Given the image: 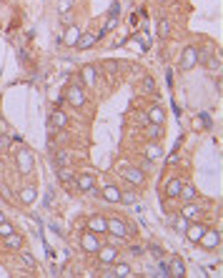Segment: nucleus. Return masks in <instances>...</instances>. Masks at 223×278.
Returning <instances> with one entry per match:
<instances>
[{
    "instance_id": "1",
    "label": "nucleus",
    "mask_w": 223,
    "mask_h": 278,
    "mask_svg": "<svg viewBox=\"0 0 223 278\" xmlns=\"http://www.w3.org/2000/svg\"><path fill=\"white\" fill-rule=\"evenodd\" d=\"M15 168L20 176H30L35 170V156L30 148H20V151L15 153Z\"/></svg>"
},
{
    "instance_id": "2",
    "label": "nucleus",
    "mask_w": 223,
    "mask_h": 278,
    "mask_svg": "<svg viewBox=\"0 0 223 278\" xmlns=\"http://www.w3.org/2000/svg\"><path fill=\"white\" fill-rule=\"evenodd\" d=\"M118 173H121V178H123L125 183L136 185V188L146 183V170H143V168H138V165H133V163L121 165V168H118Z\"/></svg>"
},
{
    "instance_id": "3",
    "label": "nucleus",
    "mask_w": 223,
    "mask_h": 278,
    "mask_svg": "<svg viewBox=\"0 0 223 278\" xmlns=\"http://www.w3.org/2000/svg\"><path fill=\"white\" fill-rule=\"evenodd\" d=\"M108 236H113V238H128L130 233H133V228H130V223L125 221V218H121V216H110L108 218Z\"/></svg>"
},
{
    "instance_id": "4",
    "label": "nucleus",
    "mask_w": 223,
    "mask_h": 278,
    "mask_svg": "<svg viewBox=\"0 0 223 278\" xmlns=\"http://www.w3.org/2000/svg\"><path fill=\"white\" fill-rule=\"evenodd\" d=\"M73 185L80 190V193H85V196H96V190H98V181H96L93 173H75Z\"/></svg>"
},
{
    "instance_id": "5",
    "label": "nucleus",
    "mask_w": 223,
    "mask_h": 278,
    "mask_svg": "<svg viewBox=\"0 0 223 278\" xmlns=\"http://www.w3.org/2000/svg\"><path fill=\"white\" fill-rule=\"evenodd\" d=\"M96 193H98L105 203H116V206H118L123 190H121L118 183H98V190H96Z\"/></svg>"
},
{
    "instance_id": "6",
    "label": "nucleus",
    "mask_w": 223,
    "mask_h": 278,
    "mask_svg": "<svg viewBox=\"0 0 223 278\" xmlns=\"http://www.w3.org/2000/svg\"><path fill=\"white\" fill-rule=\"evenodd\" d=\"M65 103H71L73 108H85V103H88V98H85V91L80 88L78 83H73V85H68L65 88Z\"/></svg>"
},
{
    "instance_id": "7",
    "label": "nucleus",
    "mask_w": 223,
    "mask_h": 278,
    "mask_svg": "<svg viewBox=\"0 0 223 278\" xmlns=\"http://www.w3.org/2000/svg\"><path fill=\"white\" fill-rule=\"evenodd\" d=\"M96 255V258H98V263L100 266H110V263H113V261H118V248L113 246V243H100V248L93 253Z\"/></svg>"
},
{
    "instance_id": "8",
    "label": "nucleus",
    "mask_w": 223,
    "mask_h": 278,
    "mask_svg": "<svg viewBox=\"0 0 223 278\" xmlns=\"http://www.w3.org/2000/svg\"><path fill=\"white\" fill-rule=\"evenodd\" d=\"M196 246H200V248H203V251H218V246H221V233L216 231V228H206L203 231V236H200L198 238V243Z\"/></svg>"
},
{
    "instance_id": "9",
    "label": "nucleus",
    "mask_w": 223,
    "mask_h": 278,
    "mask_svg": "<svg viewBox=\"0 0 223 278\" xmlns=\"http://www.w3.org/2000/svg\"><path fill=\"white\" fill-rule=\"evenodd\" d=\"M85 231L98 233V236H105V231H108V218L100 216V213H93V216H88V221H85Z\"/></svg>"
},
{
    "instance_id": "10",
    "label": "nucleus",
    "mask_w": 223,
    "mask_h": 278,
    "mask_svg": "<svg viewBox=\"0 0 223 278\" xmlns=\"http://www.w3.org/2000/svg\"><path fill=\"white\" fill-rule=\"evenodd\" d=\"M35 201H38V188L33 183H25V185L18 188V203L20 206H33Z\"/></svg>"
},
{
    "instance_id": "11",
    "label": "nucleus",
    "mask_w": 223,
    "mask_h": 278,
    "mask_svg": "<svg viewBox=\"0 0 223 278\" xmlns=\"http://www.w3.org/2000/svg\"><path fill=\"white\" fill-rule=\"evenodd\" d=\"M198 66V48L196 46H186L181 53V70H193Z\"/></svg>"
},
{
    "instance_id": "12",
    "label": "nucleus",
    "mask_w": 223,
    "mask_h": 278,
    "mask_svg": "<svg viewBox=\"0 0 223 278\" xmlns=\"http://www.w3.org/2000/svg\"><path fill=\"white\" fill-rule=\"evenodd\" d=\"M80 248L85 253H96L100 248V238H98V233H91V231H85L83 236H80Z\"/></svg>"
},
{
    "instance_id": "13",
    "label": "nucleus",
    "mask_w": 223,
    "mask_h": 278,
    "mask_svg": "<svg viewBox=\"0 0 223 278\" xmlns=\"http://www.w3.org/2000/svg\"><path fill=\"white\" fill-rule=\"evenodd\" d=\"M206 228H208V226H206L203 221H198V218H196V221H191V223H188V228H186L183 236H186L191 243H198V238L203 236V231H206Z\"/></svg>"
},
{
    "instance_id": "14",
    "label": "nucleus",
    "mask_w": 223,
    "mask_h": 278,
    "mask_svg": "<svg viewBox=\"0 0 223 278\" xmlns=\"http://www.w3.org/2000/svg\"><path fill=\"white\" fill-rule=\"evenodd\" d=\"M146 118L148 123H158V125H166V111L161 108L158 103H150L148 111H146Z\"/></svg>"
},
{
    "instance_id": "15",
    "label": "nucleus",
    "mask_w": 223,
    "mask_h": 278,
    "mask_svg": "<svg viewBox=\"0 0 223 278\" xmlns=\"http://www.w3.org/2000/svg\"><path fill=\"white\" fill-rule=\"evenodd\" d=\"M181 185H183V178H178V176H171L163 185V196L166 198H178V193H181Z\"/></svg>"
},
{
    "instance_id": "16",
    "label": "nucleus",
    "mask_w": 223,
    "mask_h": 278,
    "mask_svg": "<svg viewBox=\"0 0 223 278\" xmlns=\"http://www.w3.org/2000/svg\"><path fill=\"white\" fill-rule=\"evenodd\" d=\"M200 213H203V206H200V203H196V201H183L181 216H186L188 221H196V218H200Z\"/></svg>"
},
{
    "instance_id": "17",
    "label": "nucleus",
    "mask_w": 223,
    "mask_h": 278,
    "mask_svg": "<svg viewBox=\"0 0 223 278\" xmlns=\"http://www.w3.org/2000/svg\"><path fill=\"white\" fill-rule=\"evenodd\" d=\"M3 248L5 251H20V248H25V238L20 236V233H10V236H5L3 238Z\"/></svg>"
},
{
    "instance_id": "18",
    "label": "nucleus",
    "mask_w": 223,
    "mask_h": 278,
    "mask_svg": "<svg viewBox=\"0 0 223 278\" xmlns=\"http://www.w3.org/2000/svg\"><path fill=\"white\" fill-rule=\"evenodd\" d=\"M166 271H168L171 276H175V278H183V276H186V261L181 258V255H173L171 263L166 266Z\"/></svg>"
},
{
    "instance_id": "19",
    "label": "nucleus",
    "mask_w": 223,
    "mask_h": 278,
    "mask_svg": "<svg viewBox=\"0 0 223 278\" xmlns=\"http://www.w3.org/2000/svg\"><path fill=\"white\" fill-rule=\"evenodd\" d=\"M80 80L88 85V88L98 85V73H96V66H83V68H80Z\"/></svg>"
},
{
    "instance_id": "20",
    "label": "nucleus",
    "mask_w": 223,
    "mask_h": 278,
    "mask_svg": "<svg viewBox=\"0 0 223 278\" xmlns=\"http://www.w3.org/2000/svg\"><path fill=\"white\" fill-rule=\"evenodd\" d=\"M178 198H181V201H198V188H196L193 183L183 181V185H181V193H178Z\"/></svg>"
},
{
    "instance_id": "21",
    "label": "nucleus",
    "mask_w": 223,
    "mask_h": 278,
    "mask_svg": "<svg viewBox=\"0 0 223 278\" xmlns=\"http://www.w3.org/2000/svg\"><path fill=\"white\" fill-rule=\"evenodd\" d=\"M93 46H96V35H93V33H80V38L75 40L73 48H78V50H91Z\"/></svg>"
},
{
    "instance_id": "22",
    "label": "nucleus",
    "mask_w": 223,
    "mask_h": 278,
    "mask_svg": "<svg viewBox=\"0 0 223 278\" xmlns=\"http://www.w3.org/2000/svg\"><path fill=\"white\" fill-rule=\"evenodd\" d=\"M143 153H146V158H148V161H158V158L163 156V148H161L158 143H153V140H150V143H146Z\"/></svg>"
},
{
    "instance_id": "23",
    "label": "nucleus",
    "mask_w": 223,
    "mask_h": 278,
    "mask_svg": "<svg viewBox=\"0 0 223 278\" xmlns=\"http://www.w3.org/2000/svg\"><path fill=\"white\" fill-rule=\"evenodd\" d=\"M58 181L63 183V185H73V181H75V173L68 168V165H58Z\"/></svg>"
},
{
    "instance_id": "24",
    "label": "nucleus",
    "mask_w": 223,
    "mask_h": 278,
    "mask_svg": "<svg viewBox=\"0 0 223 278\" xmlns=\"http://www.w3.org/2000/svg\"><path fill=\"white\" fill-rule=\"evenodd\" d=\"M78 38H80V30L75 28V23H73V25H65V35H63V40H65V46H71V48H73Z\"/></svg>"
},
{
    "instance_id": "25",
    "label": "nucleus",
    "mask_w": 223,
    "mask_h": 278,
    "mask_svg": "<svg viewBox=\"0 0 223 278\" xmlns=\"http://www.w3.org/2000/svg\"><path fill=\"white\" fill-rule=\"evenodd\" d=\"M161 136H163V125H158V123H146V138L158 140Z\"/></svg>"
},
{
    "instance_id": "26",
    "label": "nucleus",
    "mask_w": 223,
    "mask_h": 278,
    "mask_svg": "<svg viewBox=\"0 0 223 278\" xmlns=\"http://www.w3.org/2000/svg\"><path fill=\"white\" fill-rule=\"evenodd\" d=\"M50 125L53 128H65L68 125V116H65L63 111H53L50 113Z\"/></svg>"
},
{
    "instance_id": "27",
    "label": "nucleus",
    "mask_w": 223,
    "mask_h": 278,
    "mask_svg": "<svg viewBox=\"0 0 223 278\" xmlns=\"http://www.w3.org/2000/svg\"><path fill=\"white\" fill-rule=\"evenodd\" d=\"M188 223H191V221H188L186 216H181V213H178V216H175V218L171 221V226H173V231H178V233H181V236H183V233H186V228H188Z\"/></svg>"
},
{
    "instance_id": "28",
    "label": "nucleus",
    "mask_w": 223,
    "mask_h": 278,
    "mask_svg": "<svg viewBox=\"0 0 223 278\" xmlns=\"http://www.w3.org/2000/svg\"><path fill=\"white\" fill-rule=\"evenodd\" d=\"M18 253H20V263H23L25 268H35V266H38V261H35V255H33V253H28L25 248H20Z\"/></svg>"
},
{
    "instance_id": "29",
    "label": "nucleus",
    "mask_w": 223,
    "mask_h": 278,
    "mask_svg": "<svg viewBox=\"0 0 223 278\" xmlns=\"http://www.w3.org/2000/svg\"><path fill=\"white\" fill-rule=\"evenodd\" d=\"M168 35H171V20H168V18H161V20H158V38L166 40Z\"/></svg>"
},
{
    "instance_id": "30",
    "label": "nucleus",
    "mask_w": 223,
    "mask_h": 278,
    "mask_svg": "<svg viewBox=\"0 0 223 278\" xmlns=\"http://www.w3.org/2000/svg\"><path fill=\"white\" fill-rule=\"evenodd\" d=\"M208 125H211V118L208 116H196L193 118V131H198V133L203 131V128H208Z\"/></svg>"
},
{
    "instance_id": "31",
    "label": "nucleus",
    "mask_w": 223,
    "mask_h": 278,
    "mask_svg": "<svg viewBox=\"0 0 223 278\" xmlns=\"http://www.w3.org/2000/svg\"><path fill=\"white\" fill-rule=\"evenodd\" d=\"M13 231H15V226H13L8 218H5V221H0V241H3L5 236H10Z\"/></svg>"
},
{
    "instance_id": "32",
    "label": "nucleus",
    "mask_w": 223,
    "mask_h": 278,
    "mask_svg": "<svg viewBox=\"0 0 223 278\" xmlns=\"http://www.w3.org/2000/svg\"><path fill=\"white\" fill-rule=\"evenodd\" d=\"M55 165H68V161H71V156L65 153V151H55Z\"/></svg>"
},
{
    "instance_id": "33",
    "label": "nucleus",
    "mask_w": 223,
    "mask_h": 278,
    "mask_svg": "<svg viewBox=\"0 0 223 278\" xmlns=\"http://www.w3.org/2000/svg\"><path fill=\"white\" fill-rule=\"evenodd\" d=\"M65 10H73V0H60V13H65Z\"/></svg>"
},
{
    "instance_id": "34",
    "label": "nucleus",
    "mask_w": 223,
    "mask_h": 278,
    "mask_svg": "<svg viewBox=\"0 0 223 278\" xmlns=\"http://www.w3.org/2000/svg\"><path fill=\"white\" fill-rule=\"evenodd\" d=\"M143 91H148V93L153 91V80L150 78H143Z\"/></svg>"
},
{
    "instance_id": "35",
    "label": "nucleus",
    "mask_w": 223,
    "mask_h": 278,
    "mask_svg": "<svg viewBox=\"0 0 223 278\" xmlns=\"http://www.w3.org/2000/svg\"><path fill=\"white\" fill-rule=\"evenodd\" d=\"M0 221H5V213L3 210H0Z\"/></svg>"
},
{
    "instance_id": "36",
    "label": "nucleus",
    "mask_w": 223,
    "mask_h": 278,
    "mask_svg": "<svg viewBox=\"0 0 223 278\" xmlns=\"http://www.w3.org/2000/svg\"><path fill=\"white\" fill-rule=\"evenodd\" d=\"M0 185H3V183H0Z\"/></svg>"
}]
</instances>
